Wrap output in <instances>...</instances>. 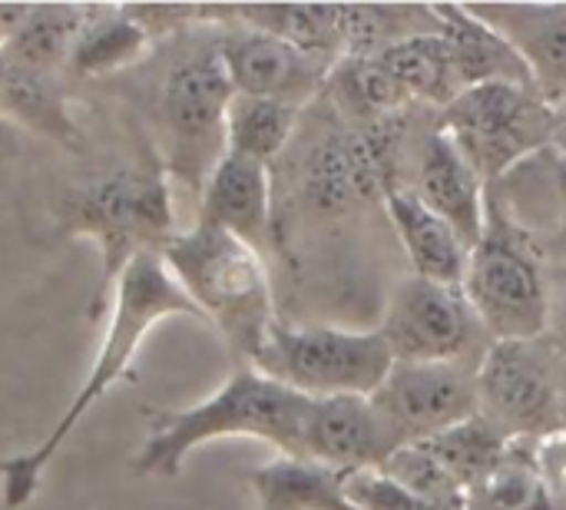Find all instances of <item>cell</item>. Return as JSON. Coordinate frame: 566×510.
Instances as JSON below:
<instances>
[{
  "mask_svg": "<svg viewBox=\"0 0 566 510\" xmlns=\"http://www.w3.org/2000/svg\"><path fill=\"white\" fill-rule=\"evenodd\" d=\"M146 60L136 80L153 123L149 143L169 176L202 196L209 173L226 156V110L235 96L222 63L219 23L202 20L196 7V20L163 37Z\"/></svg>",
  "mask_w": 566,
  "mask_h": 510,
  "instance_id": "cell-1",
  "label": "cell"
},
{
  "mask_svg": "<svg viewBox=\"0 0 566 510\" xmlns=\"http://www.w3.org/2000/svg\"><path fill=\"white\" fill-rule=\"evenodd\" d=\"M169 315H189V319L202 322L192 299L176 285V279L163 266L159 252H146L136 262H129L126 272L119 275V282L113 289V302H109L106 339H103V345H99L80 392L73 395L63 418L56 421V428L33 451L17 455V458L0 465L3 504L7 508L20 510L33 501L43 468L56 458V451L76 431V425L86 418V412L129 372L133 358L139 355L143 339Z\"/></svg>",
  "mask_w": 566,
  "mask_h": 510,
  "instance_id": "cell-2",
  "label": "cell"
},
{
  "mask_svg": "<svg viewBox=\"0 0 566 510\" xmlns=\"http://www.w3.org/2000/svg\"><path fill=\"white\" fill-rule=\"evenodd\" d=\"M56 226L63 236H90L99 246L103 272L90 305V315L99 319L126 266L146 252H159L176 236L172 176L149 136L139 139L133 163L66 189L56 202Z\"/></svg>",
  "mask_w": 566,
  "mask_h": 510,
  "instance_id": "cell-3",
  "label": "cell"
},
{
  "mask_svg": "<svg viewBox=\"0 0 566 510\" xmlns=\"http://www.w3.org/2000/svg\"><path fill=\"white\" fill-rule=\"evenodd\" d=\"M308 402L312 398L285 388L259 368L239 365L212 398L182 412H149V435L133 465L143 475L176 478L192 448L219 438H259L289 458H302Z\"/></svg>",
  "mask_w": 566,
  "mask_h": 510,
  "instance_id": "cell-4",
  "label": "cell"
},
{
  "mask_svg": "<svg viewBox=\"0 0 566 510\" xmlns=\"http://www.w3.org/2000/svg\"><path fill=\"white\" fill-rule=\"evenodd\" d=\"M176 285L192 299L202 322H212L239 365H252L269 329L275 302L265 262L235 236L196 222L159 249Z\"/></svg>",
  "mask_w": 566,
  "mask_h": 510,
  "instance_id": "cell-5",
  "label": "cell"
},
{
  "mask_svg": "<svg viewBox=\"0 0 566 510\" xmlns=\"http://www.w3.org/2000/svg\"><path fill=\"white\" fill-rule=\"evenodd\" d=\"M464 295L491 342L544 339L554 299L544 266L517 226L488 202V229L471 249Z\"/></svg>",
  "mask_w": 566,
  "mask_h": 510,
  "instance_id": "cell-6",
  "label": "cell"
},
{
  "mask_svg": "<svg viewBox=\"0 0 566 510\" xmlns=\"http://www.w3.org/2000/svg\"><path fill=\"white\" fill-rule=\"evenodd\" d=\"M395 358L378 329L352 332L332 325L292 329L275 319L252 368L305 398L358 395L371 398L388 378Z\"/></svg>",
  "mask_w": 566,
  "mask_h": 510,
  "instance_id": "cell-7",
  "label": "cell"
},
{
  "mask_svg": "<svg viewBox=\"0 0 566 510\" xmlns=\"http://www.w3.org/2000/svg\"><path fill=\"white\" fill-rule=\"evenodd\" d=\"M560 362L564 348L551 335L491 342L478 365L481 415L511 441L566 435Z\"/></svg>",
  "mask_w": 566,
  "mask_h": 510,
  "instance_id": "cell-8",
  "label": "cell"
},
{
  "mask_svg": "<svg viewBox=\"0 0 566 510\" xmlns=\"http://www.w3.org/2000/svg\"><path fill=\"white\" fill-rule=\"evenodd\" d=\"M441 126L461 146L478 176L491 183L551 143L557 133V116L531 86L484 83L448 103Z\"/></svg>",
  "mask_w": 566,
  "mask_h": 510,
  "instance_id": "cell-9",
  "label": "cell"
},
{
  "mask_svg": "<svg viewBox=\"0 0 566 510\" xmlns=\"http://www.w3.org/2000/svg\"><path fill=\"white\" fill-rule=\"evenodd\" d=\"M378 332L395 362H454L478 368L491 348L464 289L418 275L395 289Z\"/></svg>",
  "mask_w": 566,
  "mask_h": 510,
  "instance_id": "cell-10",
  "label": "cell"
},
{
  "mask_svg": "<svg viewBox=\"0 0 566 510\" xmlns=\"http://www.w3.org/2000/svg\"><path fill=\"white\" fill-rule=\"evenodd\" d=\"M371 402L401 448L418 445L481 412L478 368L454 362H395Z\"/></svg>",
  "mask_w": 566,
  "mask_h": 510,
  "instance_id": "cell-11",
  "label": "cell"
},
{
  "mask_svg": "<svg viewBox=\"0 0 566 510\" xmlns=\"http://www.w3.org/2000/svg\"><path fill=\"white\" fill-rule=\"evenodd\" d=\"M202 20L219 23V46H222V63L229 73V83L235 93L245 96H262V100H282L292 106H305L332 73V63L302 53L298 46L252 30L245 23L206 17L199 7Z\"/></svg>",
  "mask_w": 566,
  "mask_h": 510,
  "instance_id": "cell-12",
  "label": "cell"
},
{
  "mask_svg": "<svg viewBox=\"0 0 566 510\" xmlns=\"http://www.w3.org/2000/svg\"><path fill=\"white\" fill-rule=\"evenodd\" d=\"M401 448L371 398H312L302 421V458L342 475L381 471Z\"/></svg>",
  "mask_w": 566,
  "mask_h": 510,
  "instance_id": "cell-13",
  "label": "cell"
},
{
  "mask_svg": "<svg viewBox=\"0 0 566 510\" xmlns=\"http://www.w3.org/2000/svg\"><path fill=\"white\" fill-rule=\"evenodd\" d=\"M488 183L478 176V169L468 163L461 146L451 139V133L438 123L428 129L415 153V186L411 192L441 216L468 249H474L488 229Z\"/></svg>",
  "mask_w": 566,
  "mask_h": 510,
  "instance_id": "cell-14",
  "label": "cell"
},
{
  "mask_svg": "<svg viewBox=\"0 0 566 510\" xmlns=\"http://www.w3.org/2000/svg\"><path fill=\"white\" fill-rule=\"evenodd\" d=\"M196 222L222 229L265 256L275 246L272 169L226 153L202 186Z\"/></svg>",
  "mask_w": 566,
  "mask_h": 510,
  "instance_id": "cell-15",
  "label": "cell"
},
{
  "mask_svg": "<svg viewBox=\"0 0 566 510\" xmlns=\"http://www.w3.org/2000/svg\"><path fill=\"white\" fill-rule=\"evenodd\" d=\"M494 33H501L527 63L534 90L544 103L566 100V7H531V3H471Z\"/></svg>",
  "mask_w": 566,
  "mask_h": 510,
  "instance_id": "cell-16",
  "label": "cell"
},
{
  "mask_svg": "<svg viewBox=\"0 0 566 510\" xmlns=\"http://www.w3.org/2000/svg\"><path fill=\"white\" fill-rule=\"evenodd\" d=\"M0 116L63 149H83V129L70 113V83L63 70L0 53Z\"/></svg>",
  "mask_w": 566,
  "mask_h": 510,
  "instance_id": "cell-17",
  "label": "cell"
},
{
  "mask_svg": "<svg viewBox=\"0 0 566 510\" xmlns=\"http://www.w3.org/2000/svg\"><path fill=\"white\" fill-rule=\"evenodd\" d=\"M385 209L418 279L438 285H464L471 249L441 216H434L411 189L401 186L385 192Z\"/></svg>",
  "mask_w": 566,
  "mask_h": 510,
  "instance_id": "cell-18",
  "label": "cell"
},
{
  "mask_svg": "<svg viewBox=\"0 0 566 510\" xmlns=\"http://www.w3.org/2000/svg\"><path fill=\"white\" fill-rule=\"evenodd\" d=\"M159 40L133 7H83L66 66L80 76H113L143 63Z\"/></svg>",
  "mask_w": 566,
  "mask_h": 510,
  "instance_id": "cell-19",
  "label": "cell"
},
{
  "mask_svg": "<svg viewBox=\"0 0 566 510\" xmlns=\"http://www.w3.org/2000/svg\"><path fill=\"white\" fill-rule=\"evenodd\" d=\"M434 10L454 56L461 93L484 83H517L534 90L531 70L521 60V53L501 33H494L481 17H474L471 10H458L451 3H438Z\"/></svg>",
  "mask_w": 566,
  "mask_h": 510,
  "instance_id": "cell-20",
  "label": "cell"
},
{
  "mask_svg": "<svg viewBox=\"0 0 566 510\" xmlns=\"http://www.w3.org/2000/svg\"><path fill=\"white\" fill-rule=\"evenodd\" d=\"M342 471L308 458H275L249 475L259 510H358L348 501Z\"/></svg>",
  "mask_w": 566,
  "mask_h": 510,
  "instance_id": "cell-21",
  "label": "cell"
},
{
  "mask_svg": "<svg viewBox=\"0 0 566 510\" xmlns=\"http://www.w3.org/2000/svg\"><path fill=\"white\" fill-rule=\"evenodd\" d=\"M298 113V106L282 100L235 93L226 110V153L272 169L295 136Z\"/></svg>",
  "mask_w": 566,
  "mask_h": 510,
  "instance_id": "cell-22",
  "label": "cell"
},
{
  "mask_svg": "<svg viewBox=\"0 0 566 510\" xmlns=\"http://www.w3.org/2000/svg\"><path fill=\"white\" fill-rule=\"evenodd\" d=\"M471 498V491H478L494 468L504 461V455L511 451V438L504 431H497L481 412L428 441H418Z\"/></svg>",
  "mask_w": 566,
  "mask_h": 510,
  "instance_id": "cell-23",
  "label": "cell"
},
{
  "mask_svg": "<svg viewBox=\"0 0 566 510\" xmlns=\"http://www.w3.org/2000/svg\"><path fill=\"white\" fill-rule=\"evenodd\" d=\"M378 56L391 70V76L405 86V93L411 100L448 106V103H454L461 96L454 56H451V46H448L444 33L411 37V40L395 43L391 50H385Z\"/></svg>",
  "mask_w": 566,
  "mask_h": 510,
  "instance_id": "cell-24",
  "label": "cell"
},
{
  "mask_svg": "<svg viewBox=\"0 0 566 510\" xmlns=\"http://www.w3.org/2000/svg\"><path fill=\"white\" fill-rule=\"evenodd\" d=\"M338 106L361 123H381L401 116L411 106L405 86L391 76L381 56H345L332 66L328 83Z\"/></svg>",
  "mask_w": 566,
  "mask_h": 510,
  "instance_id": "cell-25",
  "label": "cell"
},
{
  "mask_svg": "<svg viewBox=\"0 0 566 510\" xmlns=\"http://www.w3.org/2000/svg\"><path fill=\"white\" fill-rule=\"evenodd\" d=\"M80 20H83V7H66V3L33 7L27 23L20 27V33L13 40H7L0 46V53L33 63V66L63 70L70 60V46L76 40Z\"/></svg>",
  "mask_w": 566,
  "mask_h": 510,
  "instance_id": "cell-26",
  "label": "cell"
},
{
  "mask_svg": "<svg viewBox=\"0 0 566 510\" xmlns=\"http://www.w3.org/2000/svg\"><path fill=\"white\" fill-rule=\"evenodd\" d=\"M388 478H395L401 488H408L411 495H418L421 501H428L438 510H468V491L421 448V445H405L398 448L385 468Z\"/></svg>",
  "mask_w": 566,
  "mask_h": 510,
  "instance_id": "cell-27",
  "label": "cell"
},
{
  "mask_svg": "<svg viewBox=\"0 0 566 510\" xmlns=\"http://www.w3.org/2000/svg\"><path fill=\"white\" fill-rule=\"evenodd\" d=\"M348 501L358 510H438L408 488H401L385 471H358L345 478Z\"/></svg>",
  "mask_w": 566,
  "mask_h": 510,
  "instance_id": "cell-28",
  "label": "cell"
},
{
  "mask_svg": "<svg viewBox=\"0 0 566 510\" xmlns=\"http://www.w3.org/2000/svg\"><path fill=\"white\" fill-rule=\"evenodd\" d=\"M13 149H17V126L0 116V159L10 156Z\"/></svg>",
  "mask_w": 566,
  "mask_h": 510,
  "instance_id": "cell-29",
  "label": "cell"
},
{
  "mask_svg": "<svg viewBox=\"0 0 566 510\" xmlns=\"http://www.w3.org/2000/svg\"><path fill=\"white\" fill-rule=\"evenodd\" d=\"M560 392H564V425H566V348H564V362H560Z\"/></svg>",
  "mask_w": 566,
  "mask_h": 510,
  "instance_id": "cell-30",
  "label": "cell"
},
{
  "mask_svg": "<svg viewBox=\"0 0 566 510\" xmlns=\"http://www.w3.org/2000/svg\"><path fill=\"white\" fill-rule=\"evenodd\" d=\"M557 176H560V196H564V202H566V159L557 166Z\"/></svg>",
  "mask_w": 566,
  "mask_h": 510,
  "instance_id": "cell-31",
  "label": "cell"
}]
</instances>
